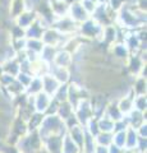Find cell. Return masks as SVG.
<instances>
[{"label":"cell","mask_w":147,"mask_h":153,"mask_svg":"<svg viewBox=\"0 0 147 153\" xmlns=\"http://www.w3.org/2000/svg\"><path fill=\"white\" fill-rule=\"evenodd\" d=\"M37 133H39L41 139H45L46 137L53 135V134L65 135L67 134V128L64 125V121L56 114L44 115V119L41 121L40 128L37 129Z\"/></svg>","instance_id":"1"},{"label":"cell","mask_w":147,"mask_h":153,"mask_svg":"<svg viewBox=\"0 0 147 153\" xmlns=\"http://www.w3.org/2000/svg\"><path fill=\"white\" fill-rule=\"evenodd\" d=\"M102 30L104 27L97 23L96 21L90 17L88 19H86L84 22H82L81 25H78V32L77 35L83 38L86 41H96V42H100L101 41V37H102Z\"/></svg>","instance_id":"2"},{"label":"cell","mask_w":147,"mask_h":153,"mask_svg":"<svg viewBox=\"0 0 147 153\" xmlns=\"http://www.w3.org/2000/svg\"><path fill=\"white\" fill-rule=\"evenodd\" d=\"M16 148L18 153H39L42 148V139L37 131H28L17 140Z\"/></svg>","instance_id":"3"},{"label":"cell","mask_w":147,"mask_h":153,"mask_svg":"<svg viewBox=\"0 0 147 153\" xmlns=\"http://www.w3.org/2000/svg\"><path fill=\"white\" fill-rule=\"evenodd\" d=\"M115 16H116V13L113 12L111 9L107 7V4H97L95 10L92 12V14L90 17H91L93 21H96L97 23H100L102 27H105L109 25H114Z\"/></svg>","instance_id":"4"},{"label":"cell","mask_w":147,"mask_h":153,"mask_svg":"<svg viewBox=\"0 0 147 153\" xmlns=\"http://www.w3.org/2000/svg\"><path fill=\"white\" fill-rule=\"evenodd\" d=\"M74 116L78 120L79 125H82V126H84L93 117L91 100H90V97L83 98L82 101H79V103L74 107Z\"/></svg>","instance_id":"5"},{"label":"cell","mask_w":147,"mask_h":153,"mask_svg":"<svg viewBox=\"0 0 147 153\" xmlns=\"http://www.w3.org/2000/svg\"><path fill=\"white\" fill-rule=\"evenodd\" d=\"M51 27H54L56 31H59L61 35H65V36H74L78 32V25L73 22L68 16L55 19Z\"/></svg>","instance_id":"6"},{"label":"cell","mask_w":147,"mask_h":153,"mask_svg":"<svg viewBox=\"0 0 147 153\" xmlns=\"http://www.w3.org/2000/svg\"><path fill=\"white\" fill-rule=\"evenodd\" d=\"M63 137L60 134H53L42 139V148L47 153H61V146H63Z\"/></svg>","instance_id":"7"},{"label":"cell","mask_w":147,"mask_h":153,"mask_svg":"<svg viewBox=\"0 0 147 153\" xmlns=\"http://www.w3.org/2000/svg\"><path fill=\"white\" fill-rule=\"evenodd\" d=\"M51 101H53V97L46 94L45 92H40L39 94L32 96V105H34L35 111L44 115L47 111V108H49Z\"/></svg>","instance_id":"8"},{"label":"cell","mask_w":147,"mask_h":153,"mask_svg":"<svg viewBox=\"0 0 147 153\" xmlns=\"http://www.w3.org/2000/svg\"><path fill=\"white\" fill-rule=\"evenodd\" d=\"M37 19V14L35 10H23L22 13H19L17 17H14L12 19V22L16 26L21 27L22 30H26L27 27H30L32 23Z\"/></svg>","instance_id":"9"},{"label":"cell","mask_w":147,"mask_h":153,"mask_svg":"<svg viewBox=\"0 0 147 153\" xmlns=\"http://www.w3.org/2000/svg\"><path fill=\"white\" fill-rule=\"evenodd\" d=\"M133 97H134V93L132 92V89L129 87V89H128L124 94L120 96V97L116 100V106L120 110L123 116L128 115L133 110Z\"/></svg>","instance_id":"10"},{"label":"cell","mask_w":147,"mask_h":153,"mask_svg":"<svg viewBox=\"0 0 147 153\" xmlns=\"http://www.w3.org/2000/svg\"><path fill=\"white\" fill-rule=\"evenodd\" d=\"M68 17L72 19L73 22H75L77 25H81L82 22H84L86 19L90 18V14L84 10L83 7L81 5V3H72L69 4V12H68Z\"/></svg>","instance_id":"11"},{"label":"cell","mask_w":147,"mask_h":153,"mask_svg":"<svg viewBox=\"0 0 147 153\" xmlns=\"http://www.w3.org/2000/svg\"><path fill=\"white\" fill-rule=\"evenodd\" d=\"M53 65L55 66H60V68H68L70 69L73 65V55L72 52L65 50V49H59L56 55L54 57Z\"/></svg>","instance_id":"12"},{"label":"cell","mask_w":147,"mask_h":153,"mask_svg":"<svg viewBox=\"0 0 147 153\" xmlns=\"http://www.w3.org/2000/svg\"><path fill=\"white\" fill-rule=\"evenodd\" d=\"M49 7L55 19L68 16L69 4L65 0H49Z\"/></svg>","instance_id":"13"},{"label":"cell","mask_w":147,"mask_h":153,"mask_svg":"<svg viewBox=\"0 0 147 153\" xmlns=\"http://www.w3.org/2000/svg\"><path fill=\"white\" fill-rule=\"evenodd\" d=\"M49 74L53 75L60 84H68L70 82V76H72V74H70V69L60 68V66H55L53 64H50Z\"/></svg>","instance_id":"14"},{"label":"cell","mask_w":147,"mask_h":153,"mask_svg":"<svg viewBox=\"0 0 147 153\" xmlns=\"http://www.w3.org/2000/svg\"><path fill=\"white\" fill-rule=\"evenodd\" d=\"M125 120L128 123V126L133 128V129H138L142 124L147 123V117H146V112H141L137 111V110H132V111L125 115Z\"/></svg>","instance_id":"15"},{"label":"cell","mask_w":147,"mask_h":153,"mask_svg":"<svg viewBox=\"0 0 147 153\" xmlns=\"http://www.w3.org/2000/svg\"><path fill=\"white\" fill-rule=\"evenodd\" d=\"M41 78H42V92H45L46 94H49V96L53 97L54 93L58 91L60 83L49 73L42 75Z\"/></svg>","instance_id":"16"},{"label":"cell","mask_w":147,"mask_h":153,"mask_svg":"<svg viewBox=\"0 0 147 153\" xmlns=\"http://www.w3.org/2000/svg\"><path fill=\"white\" fill-rule=\"evenodd\" d=\"M84 134H86V130H84V128L82 125H79V124H78V125H75V126L69 128L67 130V135L79 148L82 147V143H83V139H84Z\"/></svg>","instance_id":"17"},{"label":"cell","mask_w":147,"mask_h":153,"mask_svg":"<svg viewBox=\"0 0 147 153\" xmlns=\"http://www.w3.org/2000/svg\"><path fill=\"white\" fill-rule=\"evenodd\" d=\"M104 115L107 116L109 119H111L114 123L124 117V116H123V114L120 112V110L118 108V106H116V100H109Z\"/></svg>","instance_id":"18"},{"label":"cell","mask_w":147,"mask_h":153,"mask_svg":"<svg viewBox=\"0 0 147 153\" xmlns=\"http://www.w3.org/2000/svg\"><path fill=\"white\" fill-rule=\"evenodd\" d=\"M0 65H1L3 73L10 74L13 76H17V74L21 71V69H19V61H18L16 57H14V59L4 60V61L0 63Z\"/></svg>","instance_id":"19"},{"label":"cell","mask_w":147,"mask_h":153,"mask_svg":"<svg viewBox=\"0 0 147 153\" xmlns=\"http://www.w3.org/2000/svg\"><path fill=\"white\" fill-rule=\"evenodd\" d=\"M40 92H42V78L39 75H34L31 79V82L25 89V93L27 96H36Z\"/></svg>","instance_id":"20"},{"label":"cell","mask_w":147,"mask_h":153,"mask_svg":"<svg viewBox=\"0 0 147 153\" xmlns=\"http://www.w3.org/2000/svg\"><path fill=\"white\" fill-rule=\"evenodd\" d=\"M59 49H56V47L54 46H47V45H44V47H42V50L40 51L39 54V59L41 61H44V63L46 64H53L54 61V57L56 55V52H58Z\"/></svg>","instance_id":"21"},{"label":"cell","mask_w":147,"mask_h":153,"mask_svg":"<svg viewBox=\"0 0 147 153\" xmlns=\"http://www.w3.org/2000/svg\"><path fill=\"white\" fill-rule=\"evenodd\" d=\"M138 134L137 130L133 128H128L125 131V144H124V149H136L137 144H138Z\"/></svg>","instance_id":"22"},{"label":"cell","mask_w":147,"mask_h":153,"mask_svg":"<svg viewBox=\"0 0 147 153\" xmlns=\"http://www.w3.org/2000/svg\"><path fill=\"white\" fill-rule=\"evenodd\" d=\"M131 89L132 92L136 94H146V91H147V82H146V78L143 76H136V78L132 79V83H131Z\"/></svg>","instance_id":"23"},{"label":"cell","mask_w":147,"mask_h":153,"mask_svg":"<svg viewBox=\"0 0 147 153\" xmlns=\"http://www.w3.org/2000/svg\"><path fill=\"white\" fill-rule=\"evenodd\" d=\"M42 32H44V28L40 26V23L36 19L30 27H27L25 30V37L26 38H41Z\"/></svg>","instance_id":"24"},{"label":"cell","mask_w":147,"mask_h":153,"mask_svg":"<svg viewBox=\"0 0 147 153\" xmlns=\"http://www.w3.org/2000/svg\"><path fill=\"white\" fill-rule=\"evenodd\" d=\"M96 147H97V144H96V140H95V137H92L91 134H88L86 131L82 147H81V152L82 153H93L95 149H96Z\"/></svg>","instance_id":"25"},{"label":"cell","mask_w":147,"mask_h":153,"mask_svg":"<svg viewBox=\"0 0 147 153\" xmlns=\"http://www.w3.org/2000/svg\"><path fill=\"white\" fill-rule=\"evenodd\" d=\"M42 119H44V114H40V112H34L30 116V119L26 121L28 131H37V129H39L40 125H41Z\"/></svg>","instance_id":"26"},{"label":"cell","mask_w":147,"mask_h":153,"mask_svg":"<svg viewBox=\"0 0 147 153\" xmlns=\"http://www.w3.org/2000/svg\"><path fill=\"white\" fill-rule=\"evenodd\" d=\"M73 114H74V108L70 106V105H69L67 101L59 103L58 110H56V115H58V116H59L63 121L67 120L68 117H70Z\"/></svg>","instance_id":"27"},{"label":"cell","mask_w":147,"mask_h":153,"mask_svg":"<svg viewBox=\"0 0 147 153\" xmlns=\"http://www.w3.org/2000/svg\"><path fill=\"white\" fill-rule=\"evenodd\" d=\"M61 153H81V148L65 134L63 137V146H61Z\"/></svg>","instance_id":"28"},{"label":"cell","mask_w":147,"mask_h":153,"mask_svg":"<svg viewBox=\"0 0 147 153\" xmlns=\"http://www.w3.org/2000/svg\"><path fill=\"white\" fill-rule=\"evenodd\" d=\"M97 124H98V129L100 131L104 133H114V121L111 119H109L105 115L97 117Z\"/></svg>","instance_id":"29"},{"label":"cell","mask_w":147,"mask_h":153,"mask_svg":"<svg viewBox=\"0 0 147 153\" xmlns=\"http://www.w3.org/2000/svg\"><path fill=\"white\" fill-rule=\"evenodd\" d=\"M44 47L41 38H27L26 40V49L27 51L35 52V54H40V51Z\"/></svg>","instance_id":"30"},{"label":"cell","mask_w":147,"mask_h":153,"mask_svg":"<svg viewBox=\"0 0 147 153\" xmlns=\"http://www.w3.org/2000/svg\"><path fill=\"white\" fill-rule=\"evenodd\" d=\"M133 108L137 111H147V94H136L133 97Z\"/></svg>","instance_id":"31"},{"label":"cell","mask_w":147,"mask_h":153,"mask_svg":"<svg viewBox=\"0 0 147 153\" xmlns=\"http://www.w3.org/2000/svg\"><path fill=\"white\" fill-rule=\"evenodd\" d=\"M95 140H96V144L97 146H101V147H109L113 143V133H104L100 131L95 137Z\"/></svg>","instance_id":"32"},{"label":"cell","mask_w":147,"mask_h":153,"mask_svg":"<svg viewBox=\"0 0 147 153\" xmlns=\"http://www.w3.org/2000/svg\"><path fill=\"white\" fill-rule=\"evenodd\" d=\"M67 97H68V84H60L58 91L54 93L53 98L55 100L56 102H65L67 101Z\"/></svg>","instance_id":"33"},{"label":"cell","mask_w":147,"mask_h":153,"mask_svg":"<svg viewBox=\"0 0 147 153\" xmlns=\"http://www.w3.org/2000/svg\"><path fill=\"white\" fill-rule=\"evenodd\" d=\"M84 130L88 134H91L92 137H96L98 133H100V129H98V124H97V117H92L86 125L83 126Z\"/></svg>","instance_id":"34"},{"label":"cell","mask_w":147,"mask_h":153,"mask_svg":"<svg viewBox=\"0 0 147 153\" xmlns=\"http://www.w3.org/2000/svg\"><path fill=\"white\" fill-rule=\"evenodd\" d=\"M125 131H127V130L114 131V133H113V144H115L116 147L123 148V149H124V144H125Z\"/></svg>","instance_id":"35"},{"label":"cell","mask_w":147,"mask_h":153,"mask_svg":"<svg viewBox=\"0 0 147 153\" xmlns=\"http://www.w3.org/2000/svg\"><path fill=\"white\" fill-rule=\"evenodd\" d=\"M16 80V76H13L10 74L3 73L0 75V88H7L9 84H12Z\"/></svg>","instance_id":"36"},{"label":"cell","mask_w":147,"mask_h":153,"mask_svg":"<svg viewBox=\"0 0 147 153\" xmlns=\"http://www.w3.org/2000/svg\"><path fill=\"white\" fill-rule=\"evenodd\" d=\"M32 76L34 75H31V74H27V73H23V71H19V73L17 74V76H16V79L19 82L23 87H25V89H26V87L28 85V83L31 82V79H32Z\"/></svg>","instance_id":"37"},{"label":"cell","mask_w":147,"mask_h":153,"mask_svg":"<svg viewBox=\"0 0 147 153\" xmlns=\"http://www.w3.org/2000/svg\"><path fill=\"white\" fill-rule=\"evenodd\" d=\"M26 10H36L37 7L44 1V0H22Z\"/></svg>","instance_id":"38"},{"label":"cell","mask_w":147,"mask_h":153,"mask_svg":"<svg viewBox=\"0 0 147 153\" xmlns=\"http://www.w3.org/2000/svg\"><path fill=\"white\" fill-rule=\"evenodd\" d=\"M79 3L90 16L92 14V12L95 10V8H96V5H97V3H93V1H91V0H81Z\"/></svg>","instance_id":"39"},{"label":"cell","mask_w":147,"mask_h":153,"mask_svg":"<svg viewBox=\"0 0 147 153\" xmlns=\"http://www.w3.org/2000/svg\"><path fill=\"white\" fill-rule=\"evenodd\" d=\"M136 130H137V134H138L140 138H147V123L142 124V125L138 129H136Z\"/></svg>","instance_id":"40"},{"label":"cell","mask_w":147,"mask_h":153,"mask_svg":"<svg viewBox=\"0 0 147 153\" xmlns=\"http://www.w3.org/2000/svg\"><path fill=\"white\" fill-rule=\"evenodd\" d=\"M124 152V149L123 148H119V147H116L115 144H111L107 147V153H123Z\"/></svg>","instance_id":"41"},{"label":"cell","mask_w":147,"mask_h":153,"mask_svg":"<svg viewBox=\"0 0 147 153\" xmlns=\"http://www.w3.org/2000/svg\"><path fill=\"white\" fill-rule=\"evenodd\" d=\"M109 0H97V4H107Z\"/></svg>","instance_id":"42"},{"label":"cell","mask_w":147,"mask_h":153,"mask_svg":"<svg viewBox=\"0 0 147 153\" xmlns=\"http://www.w3.org/2000/svg\"><path fill=\"white\" fill-rule=\"evenodd\" d=\"M81 153H82V152H81Z\"/></svg>","instance_id":"43"}]
</instances>
